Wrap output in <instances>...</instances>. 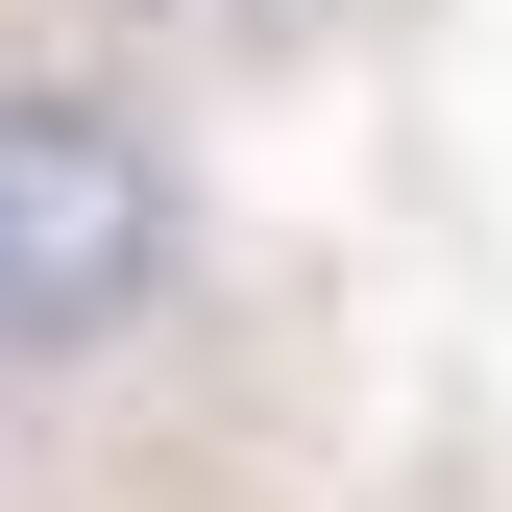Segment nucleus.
Here are the masks:
<instances>
[{"instance_id": "1", "label": "nucleus", "mask_w": 512, "mask_h": 512, "mask_svg": "<svg viewBox=\"0 0 512 512\" xmlns=\"http://www.w3.org/2000/svg\"><path fill=\"white\" fill-rule=\"evenodd\" d=\"M171 293V147L74 74L0 98V366H98Z\"/></svg>"}]
</instances>
